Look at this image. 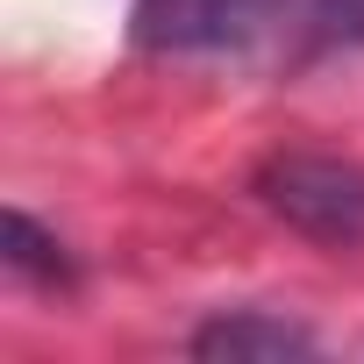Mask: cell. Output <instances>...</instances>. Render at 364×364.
I'll use <instances>...</instances> for the list:
<instances>
[{"label":"cell","mask_w":364,"mask_h":364,"mask_svg":"<svg viewBox=\"0 0 364 364\" xmlns=\"http://www.w3.org/2000/svg\"><path fill=\"white\" fill-rule=\"evenodd\" d=\"M314 50H364V0H307Z\"/></svg>","instance_id":"obj_5"},{"label":"cell","mask_w":364,"mask_h":364,"mask_svg":"<svg viewBox=\"0 0 364 364\" xmlns=\"http://www.w3.org/2000/svg\"><path fill=\"white\" fill-rule=\"evenodd\" d=\"M0 257H8V272L15 279H36V286H72V264H65V243L50 236V229H36V215H22V208H8V222H0Z\"/></svg>","instance_id":"obj_4"},{"label":"cell","mask_w":364,"mask_h":364,"mask_svg":"<svg viewBox=\"0 0 364 364\" xmlns=\"http://www.w3.org/2000/svg\"><path fill=\"white\" fill-rule=\"evenodd\" d=\"M257 200L321 250L364 243V164L328 150H279L257 164Z\"/></svg>","instance_id":"obj_1"},{"label":"cell","mask_w":364,"mask_h":364,"mask_svg":"<svg viewBox=\"0 0 364 364\" xmlns=\"http://www.w3.org/2000/svg\"><path fill=\"white\" fill-rule=\"evenodd\" d=\"M314 328L264 314V307H236L193 328V357H229V364H286V357H314Z\"/></svg>","instance_id":"obj_3"},{"label":"cell","mask_w":364,"mask_h":364,"mask_svg":"<svg viewBox=\"0 0 364 364\" xmlns=\"http://www.w3.org/2000/svg\"><path fill=\"white\" fill-rule=\"evenodd\" d=\"M286 0H136V43L150 50H243Z\"/></svg>","instance_id":"obj_2"}]
</instances>
